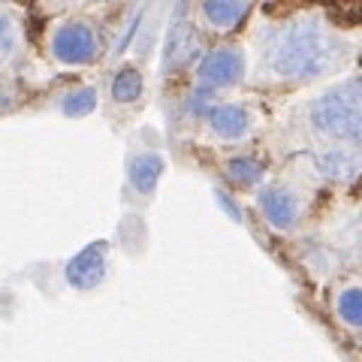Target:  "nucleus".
<instances>
[{"instance_id":"obj_1","label":"nucleus","mask_w":362,"mask_h":362,"mask_svg":"<svg viewBox=\"0 0 362 362\" xmlns=\"http://www.w3.org/2000/svg\"><path fill=\"white\" fill-rule=\"evenodd\" d=\"M344 58V42L320 16H302L281 25L266 45V66L287 82H311L332 73Z\"/></svg>"},{"instance_id":"obj_2","label":"nucleus","mask_w":362,"mask_h":362,"mask_svg":"<svg viewBox=\"0 0 362 362\" xmlns=\"http://www.w3.org/2000/svg\"><path fill=\"white\" fill-rule=\"evenodd\" d=\"M311 127L320 136L341 142H356L362 139V82H341L320 97L308 109Z\"/></svg>"},{"instance_id":"obj_3","label":"nucleus","mask_w":362,"mask_h":362,"mask_svg":"<svg viewBox=\"0 0 362 362\" xmlns=\"http://www.w3.org/2000/svg\"><path fill=\"white\" fill-rule=\"evenodd\" d=\"M49 45H52L54 61H61L66 66H82V64H90L97 58L100 37H97V30L90 28L88 21L70 18V21H61V25L52 30V42Z\"/></svg>"},{"instance_id":"obj_4","label":"nucleus","mask_w":362,"mask_h":362,"mask_svg":"<svg viewBox=\"0 0 362 362\" xmlns=\"http://www.w3.org/2000/svg\"><path fill=\"white\" fill-rule=\"evenodd\" d=\"M245 52L239 45H218L202 54V61L197 64V78L202 88H230L235 82H242L245 76Z\"/></svg>"},{"instance_id":"obj_5","label":"nucleus","mask_w":362,"mask_h":362,"mask_svg":"<svg viewBox=\"0 0 362 362\" xmlns=\"http://www.w3.org/2000/svg\"><path fill=\"white\" fill-rule=\"evenodd\" d=\"M209 127L223 142H239L251 133V112L239 103H214L209 109Z\"/></svg>"},{"instance_id":"obj_6","label":"nucleus","mask_w":362,"mask_h":362,"mask_svg":"<svg viewBox=\"0 0 362 362\" xmlns=\"http://www.w3.org/2000/svg\"><path fill=\"white\" fill-rule=\"evenodd\" d=\"M257 206L263 218L278 230H293L299 221V199L284 187H263L257 197Z\"/></svg>"},{"instance_id":"obj_7","label":"nucleus","mask_w":362,"mask_h":362,"mask_svg":"<svg viewBox=\"0 0 362 362\" xmlns=\"http://www.w3.org/2000/svg\"><path fill=\"white\" fill-rule=\"evenodd\" d=\"M106 275V245H88L76 259L66 266V281L78 290L97 287Z\"/></svg>"},{"instance_id":"obj_8","label":"nucleus","mask_w":362,"mask_h":362,"mask_svg":"<svg viewBox=\"0 0 362 362\" xmlns=\"http://www.w3.org/2000/svg\"><path fill=\"white\" fill-rule=\"evenodd\" d=\"M197 52H199L197 28L190 25V21H175L173 30H169V40H166L163 66L166 70H181V66H187L197 58Z\"/></svg>"},{"instance_id":"obj_9","label":"nucleus","mask_w":362,"mask_h":362,"mask_svg":"<svg viewBox=\"0 0 362 362\" xmlns=\"http://www.w3.org/2000/svg\"><path fill=\"white\" fill-rule=\"evenodd\" d=\"M254 0H202L199 16L211 30H233L242 25Z\"/></svg>"},{"instance_id":"obj_10","label":"nucleus","mask_w":362,"mask_h":362,"mask_svg":"<svg viewBox=\"0 0 362 362\" xmlns=\"http://www.w3.org/2000/svg\"><path fill=\"white\" fill-rule=\"evenodd\" d=\"M160 157L157 154H142L136 157V160L130 163V185L136 190H142V194H148V190L157 185V178H160Z\"/></svg>"},{"instance_id":"obj_11","label":"nucleus","mask_w":362,"mask_h":362,"mask_svg":"<svg viewBox=\"0 0 362 362\" xmlns=\"http://www.w3.org/2000/svg\"><path fill=\"white\" fill-rule=\"evenodd\" d=\"M142 97V73L133 70V66H124V70L112 78V100L115 103H133V100Z\"/></svg>"},{"instance_id":"obj_12","label":"nucleus","mask_w":362,"mask_h":362,"mask_svg":"<svg viewBox=\"0 0 362 362\" xmlns=\"http://www.w3.org/2000/svg\"><path fill=\"white\" fill-rule=\"evenodd\" d=\"M317 169H320L323 178H332V181H341V178H350L356 169V160L354 154L347 151H326L320 160H317Z\"/></svg>"},{"instance_id":"obj_13","label":"nucleus","mask_w":362,"mask_h":362,"mask_svg":"<svg viewBox=\"0 0 362 362\" xmlns=\"http://www.w3.org/2000/svg\"><path fill=\"white\" fill-rule=\"evenodd\" d=\"M335 308H338V317L354 326V329H362V287H347L338 293L335 299Z\"/></svg>"},{"instance_id":"obj_14","label":"nucleus","mask_w":362,"mask_h":362,"mask_svg":"<svg viewBox=\"0 0 362 362\" xmlns=\"http://www.w3.org/2000/svg\"><path fill=\"white\" fill-rule=\"evenodd\" d=\"M226 173H230V178L235 181V185L251 187L263 178V166H259L257 160H251V157H235V160L226 163Z\"/></svg>"},{"instance_id":"obj_15","label":"nucleus","mask_w":362,"mask_h":362,"mask_svg":"<svg viewBox=\"0 0 362 362\" xmlns=\"http://www.w3.org/2000/svg\"><path fill=\"white\" fill-rule=\"evenodd\" d=\"M94 106H97V94L90 88L70 90V94L61 100V109L73 118H82V115H88V112H94Z\"/></svg>"},{"instance_id":"obj_16","label":"nucleus","mask_w":362,"mask_h":362,"mask_svg":"<svg viewBox=\"0 0 362 362\" xmlns=\"http://www.w3.org/2000/svg\"><path fill=\"white\" fill-rule=\"evenodd\" d=\"M0 33H4V54L9 58V54L16 52V28H13V18L4 16V21H0Z\"/></svg>"}]
</instances>
